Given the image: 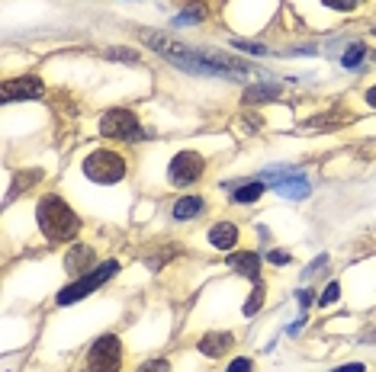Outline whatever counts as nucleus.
I'll list each match as a JSON object with an SVG mask.
<instances>
[{
	"label": "nucleus",
	"mask_w": 376,
	"mask_h": 372,
	"mask_svg": "<svg viewBox=\"0 0 376 372\" xmlns=\"http://www.w3.org/2000/svg\"><path fill=\"white\" fill-rule=\"evenodd\" d=\"M325 7H331V10H354L360 3V0H322Z\"/></svg>",
	"instance_id": "b1692460"
},
{
	"label": "nucleus",
	"mask_w": 376,
	"mask_h": 372,
	"mask_svg": "<svg viewBox=\"0 0 376 372\" xmlns=\"http://www.w3.org/2000/svg\"><path fill=\"white\" fill-rule=\"evenodd\" d=\"M363 55H367V49H363V45H360V42H357V45H351V49H347V51H344V67H357L360 65V61H363Z\"/></svg>",
	"instance_id": "f3484780"
},
{
	"label": "nucleus",
	"mask_w": 376,
	"mask_h": 372,
	"mask_svg": "<svg viewBox=\"0 0 376 372\" xmlns=\"http://www.w3.org/2000/svg\"><path fill=\"white\" fill-rule=\"evenodd\" d=\"M93 264H97V254H93L87 244H75V248L68 250V257H65L68 273H91Z\"/></svg>",
	"instance_id": "9d476101"
},
{
	"label": "nucleus",
	"mask_w": 376,
	"mask_h": 372,
	"mask_svg": "<svg viewBox=\"0 0 376 372\" xmlns=\"http://www.w3.org/2000/svg\"><path fill=\"white\" fill-rule=\"evenodd\" d=\"M367 103L376 109V87H370V90H367Z\"/></svg>",
	"instance_id": "c85d7f7f"
},
{
	"label": "nucleus",
	"mask_w": 376,
	"mask_h": 372,
	"mask_svg": "<svg viewBox=\"0 0 376 372\" xmlns=\"http://www.w3.org/2000/svg\"><path fill=\"white\" fill-rule=\"evenodd\" d=\"M145 42H148L155 51H161L167 61L187 67V71H193V74H206V77H244V74H251V65H244V61L216 58V55H200V51L187 49V45H180V42L167 39V35L145 33Z\"/></svg>",
	"instance_id": "f257e3e1"
},
{
	"label": "nucleus",
	"mask_w": 376,
	"mask_h": 372,
	"mask_svg": "<svg viewBox=\"0 0 376 372\" xmlns=\"http://www.w3.org/2000/svg\"><path fill=\"white\" fill-rule=\"evenodd\" d=\"M84 174L93 183H119L125 177V157L116 151H93L84 161Z\"/></svg>",
	"instance_id": "20e7f679"
},
{
	"label": "nucleus",
	"mask_w": 376,
	"mask_h": 372,
	"mask_svg": "<svg viewBox=\"0 0 376 372\" xmlns=\"http://www.w3.org/2000/svg\"><path fill=\"white\" fill-rule=\"evenodd\" d=\"M228 266H232L235 273L258 280V273H260V257H258V254H232V257H228Z\"/></svg>",
	"instance_id": "ddd939ff"
},
{
	"label": "nucleus",
	"mask_w": 376,
	"mask_h": 372,
	"mask_svg": "<svg viewBox=\"0 0 376 372\" xmlns=\"http://www.w3.org/2000/svg\"><path fill=\"white\" fill-rule=\"evenodd\" d=\"M100 135L119 141H135L142 138V125H139L132 109H109L107 116L100 119Z\"/></svg>",
	"instance_id": "423d86ee"
},
{
	"label": "nucleus",
	"mask_w": 376,
	"mask_h": 372,
	"mask_svg": "<svg viewBox=\"0 0 376 372\" xmlns=\"http://www.w3.org/2000/svg\"><path fill=\"white\" fill-rule=\"evenodd\" d=\"M119 366H123V343H119V337L107 334V337L97 340L91 347V353H87V369L91 372H119Z\"/></svg>",
	"instance_id": "39448f33"
},
{
	"label": "nucleus",
	"mask_w": 376,
	"mask_h": 372,
	"mask_svg": "<svg viewBox=\"0 0 376 372\" xmlns=\"http://www.w3.org/2000/svg\"><path fill=\"white\" fill-rule=\"evenodd\" d=\"M36 218H39V228L49 241H71L81 232V218L61 196H42L36 206Z\"/></svg>",
	"instance_id": "f03ea898"
},
{
	"label": "nucleus",
	"mask_w": 376,
	"mask_h": 372,
	"mask_svg": "<svg viewBox=\"0 0 376 372\" xmlns=\"http://www.w3.org/2000/svg\"><path fill=\"white\" fill-rule=\"evenodd\" d=\"M254 369V363H251V359H244V356H238V359H232V363H228V372H251Z\"/></svg>",
	"instance_id": "5701e85b"
},
{
	"label": "nucleus",
	"mask_w": 376,
	"mask_h": 372,
	"mask_svg": "<svg viewBox=\"0 0 376 372\" xmlns=\"http://www.w3.org/2000/svg\"><path fill=\"white\" fill-rule=\"evenodd\" d=\"M203 209H206V202H203L200 196H184V199H177L171 212H174L177 222H187V218H196V216H200Z\"/></svg>",
	"instance_id": "4468645a"
},
{
	"label": "nucleus",
	"mask_w": 376,
	"mask_h": 372,
	"mask_svg": "<svg viewBox=\"0 0 376 372\" xmlns=\"http://www.w3.org/2000/svg\"><path fill=\"white\" fill-rule=\"evenodd\" d=\"M264 296H267V289H264V286H254V292H251L248 302H244V314H248V318H254V314L260 312V305H264Z\"/></svg>",
	"instance_id": "dca6fc26"
},
{
	"label": "nucleus",
	"mask_w": 376,
	"mask_h": 372,
	"mask_svg": "<svg viewBox=\"0 0 376 372\" xmlns=\"http://www.w3.org/2000/svg\"><path fill=\"white\" fill-rule=\"evenodd\" d=\"M338 298H341V286H338V282H328L318 302H322V305H331V302H338Z\"/></svg>",
	"instance_id": "aec40b11"
},
{
	"label": "nucleus",
	"mask_w": 376,
	"mask_h": 372,
	"mask_svg": "<svg viewBox=\"0 0 376 372\" xmlns=\"http://www.w3.org/2000/svg\"><path fill=\"white\" fill-rule=\"evenodd\" d=\"M109 58L113 61H135L139 55H135L132 49H109Z\"/></svg>",
	"instance_id": "4be33fe9"
},
{
	"label": "nucleus",
	"mask_w": 376,
	"mask_h": 372,
	"mask_svg": "<svg viewBox=\"0 0 376 372\" xmlns=\"http://www.w3.org/2000/svg\"><path fill=\"white\" fill-rule=\"evenodd\" d=\"M116 273H119V264H116V260H107L103 266H93L91 273H84L81 280H75L71 286H65V289L58 292V305H71V302H77V298L91 296L93 289H100L103 282H107L109 276H116Z\"/></svg>",
	"instance_id": "7ed1b4c3"
},
{
	"label": "nucleus",
	"mask_w": 376,
	"mask_h": 372,
	"mask_svg": "<svg viewBox=\"0 0 376 372\" xmlns=\"http://www.w3.org/2000/svg\"><path fill=\"white\" fill-rule=\"evenodd\" d=\"M203 170H206V161H203L200 154H193V151H180V154L171 161L167 177H171L174 186H190V183H196L203 177Z\"/></svg>",
	"instance_id": "0eeeda50"
},
{
	"label": "nucleus",
	"mask_w": 376,
	"mask_h": 372,
	"mask_svg": "<svg viewBox=\"0 0 376 372\" xmlns=\"http://www.w3.org/2000/svg\"><path fill=\"white\" fill-rule=\"evenodd\" d=\"M209 244L219 250H232L235 244H238V228H235L232 222H219L209 228Z\"/></svg>",
	"instance_id": "9b49d317"
},
{
	"label": "nucleus",
	"mask_w": 376,
	"mask_h": 372,
	"mask_svg": "<svg viewBox=\"0 0 376 372\" xmlns=\"http://www.w3.org/2000/svg\"><path fill=\"white\" fill-rule=\"evenodd\" d=\"M270 264L286 266V264H290V254H286V250H270Z\"/></svg>",
	"instance_id": "393cba45"
},
{
	"label": "nucleus",
	"mask_w": 376,
	"mask_h": 372,
	"mask_svg": "<svg viewBox=\"0 0 376 372\" xmlns=\"http://www.w3.org/2000/svg\"><path fill=\"white\" fill-rule=\"evenodd\" d=\"M267 177L274 180V190L280 193V196L286 199H306L309 196V180L302 174H296V170H290V167H283V170H267Z\"/></svg>",
	"instance_id": "6e6552de"
},
{
	"label": "nucleus",
	"mask_w": 376,
	"mask_h": 372,
	"mask_svg": "<svg viewBox=\"0 0 376 372\" xmlns=\"http://www.w3.org/2000/svg\"><path fill=\"white\" fill-rule=\"evenodd\" d=\"M235 340H232V334H226V331H212V334H206V337L200 340V353L203 356H222L228 347H232Z\"/></svg>",
	"instance_id": "f8f14e48"
},
{
	"label": "nucleus",
	"mask_w": 376,
	"mask_h": 372,
	"mask_svg": "<svg viewBox=\"0 0 376 372\" xmlns=\"http://www.w3.org/2000/svg\"><path fill=\"white\" fill-rule=\"evenodd\" d=\"M139 372H171V366H167V359H151V363L139 366Z\"/></svg>",
	"instance_id": "412c9836"
},
{
	"label": "nucleus",
	"mask_w": 376,
	"mask_h": 372,
	"mask_svg": "<svg viewBox=\"0 0 376 372\" xmlns=\"http://www.w3.org/2000/svg\"><path fill=\"white\" fill-rule=\"evenodd\" d=\"M334 372H363V366H360V363H347V366H341V369H334Z\"/></svg>",
	"instance_id": "cd10ccee"
},
{
	"label": "nucleus",
	"mask_w": 376,
	"mask_h": 372,
	"mask_svg": "<svg viewBox=\"0 0 376 372\" xmlns=\"http://www.w3.org/2000/svg\"><path fill=\"white\" fill-rule=\"evenodd\" d=\"M45 93V87H42L39 77H13V81L3 83V90H0V97H3V103H13V99H36Z\"/></svg>",
	"instance_id": "1a4fd4ad"
},
{
	"label": "nucleus",
	"mask_w": 376,
	"mask_h": 372,
	"mask_svg": "<svg viewBox=\"0 0 376 372\" xmlns=\"http://www.w3.org/2000/svg\"><path fill=\"white\" fill-rule=\"evenodd\" d=\"M276 93H280V87H251L248 93H244V99H254V103H258V99H267V97H276Z\"/></svg>",
	"instance_id": "6ab92c4d"
},
{
	"label": "nucleus",
	"mask_w": 376,
	"mask_h": 372,
	"mask_svg": "<svg viewBox=\"0 0 376 372\" xmlns=\"http://www.w3.org/2000/svg\"><path fill=\"white\" fill-rule=\"evenodd\" d=\"M238 49H244V51H251V55H264V45H258V42H235Z\"/></svg>",
	"instance_id": "a878e982"
},
{
	"label": "nucleus",
	"mask_w": 376,
	"mask_h": 372,
	"mask_svg": "<svg viewBox=\"0 0 376 372\" xmlns=\"http://www.w3.org/2000/svg\"><path fill=\"white\" fill-rule=\"evenodd\" d=\"M260 193H264V183H260V180H254V183H244V186H238V190L232 193V199H235V202H242V206H244V202H258V199H260Z\"/></svg>",
	"instance_id": "2eb2a0df"
},
{
	"label": "nucleus",
	"mask_w": 376,
	"mask_h": 372,
	"mask_svg": "<svg viewBox=\"0 0 376 372\" xmlns=\"http://www.w3.org/2000/svg\"><path fill=\"white\" fill-rule=\"evenodd\" d=\"M296 298H299V305H302V312H306V308L312 305V292L309 289H299L296 292Z\"/></svg>",
	"instance_id": "bb28decb"
},
{
	"label": "nucleus",
	"mask_w": 376,
	"mask_h": 372,
	"mask_svg": "<svg viewBox=\"0 0 376 372\" xmlns=\"http://www.w3.org/2000/svg\"><path fill=\"white\" fill-rule=\"evenodd\" d=\"M206 17V7H200V3H190V7L177 17V23H196V19H203Z\"/></svg>",
	"instance_id": "a211bd4d"
}]
</instances>
